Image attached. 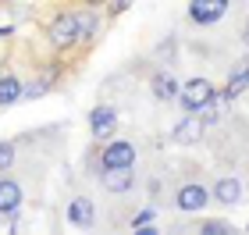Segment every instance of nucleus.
Returning a JSON list of instances; mask_svg holds the SVG:
<instances>
[{
    "instance_id": "nucleus-10",
    "label": "nucleus",
    "mask_w": 249,
    "mask_h": 235,
    "mask_svg": "<svg viewBox=\"0 0 249 235\" xmlns=\"http://www.w3.org/2000/svg\"><path fill=\"white\" fill-rule=\"evenodd\" d=\"M203 136H207V125L199 121V114H185V118L171 128V139L178 143V146H192V143H199Z\"/></svg>"
},
{
    "instance_id": "nucleus-6",
    "label": "nucleus",
    "mask_w": 249,
    "mask_h": 235,
    "mask_svg": "<svg viewBox=\"0 0 249 235\" xmlns=\"http://www.w3.org/2000/svg\"><path fill=\"white\" fill-rule=\"evenodd\" d=\"M118 132V110L114 107H107V104H100L89 110V139L93 143H104L110 139Z\"/></svg>"
},
{
    "instance_id": "nucleus-9",
    "label": "nucleus",
    "mask_w": 249,
    "mask_h": 235,
    "mask_svg": "<svg viewBox=\"0 0 249 235\" xmlns=\"http://www.w3.org/2000/svg\"><path fill=\"white\" fill-rule=\"evenodd\" d=\"M242 196H246V185H242V178H235V175L217 178V182L210 185V199H217V203H224V207H235Z\"/></svg>"
},
{
    "instance_id": "nucleus-8",
    "label": "nucleus",
    "mask_w": 249,
    "mask_h": 235,
    "mask_svg": "<svg viewBox=\"0 0 249 235\" xmlns=\"http://www.w3.org/2000/svg\"><path fill=\"white\" fill-rule=\"evenodd\" d=\"M64 217H68V225H71V228H93V225H96V207H93V199H89V196H71Z\"/></svg>"
},
{
    "instance_id": "nucleus-13",
    "label": "nucleus",
    "mask_w": 249,
    "mask_h": 235,
    "mask_svg": "<svg viewBox=\"0 0 249 235\" xmlns=\"http://www.w3.org/2000/svg\"><path fill=\"white\" fill-rule=\"evenodd\" d=\"M246 89H249V54H246V57L228 72V78H224V89H221V93L228 96V100H235V96H242Z\"/></svg>"
},
{
    "instance_id": "nucleus-18",
    "label": "nucleus",
    "mask_w": 249,
    "mask_h": 235,
    "mask_svg": "<svg viewBox=\"0 0 249 235\" xmlns=\"http://www.w3.org/2000/svg\"><path fill=\"white\" fill-rule=\"evenodd\" d=\"M128 4H132V0H107V4H104V18H118L121 11H128Z\"/></svg>"
},
{
    "instance_id": "nucleus-2",
    "label": "nucleus",
    "mask_w": 249,
    "mask_h": 235,
    "mask_svg": "<svg viewBox=\"0 0 249 235\" xmlns=\"http://www.w3.org/2000/svg\"><path fill=\"white\" fill-rule=\"evenodd\" d=\"M213 93H217V86H213L210 78L196 75V78H189V82H182V89H178V104H182L185 114H199V110L213 100Z\"/></svg>"
},
{
    "instance_id": "nucleus-11",
    "label": "nucleus",
    "mask_w": 249,
    "mask_h": 235,
    "mask_svg": "<svg viewBox=\"0 0 249 235\" xmlns=\"http://www.w3.org/2000/svg\"><path fill=\"white\" fill-rule=\"evenodd\" d=\"M178 89H182V82L171 75V72H153L150 75V93L160 100V104H171V100H178Z\"/></svg>"
},
{
    "instance_id": "nucleus-20",
    "label": "nucleus",
    "mask_w": 249,
    "mask_h": 235,
    "mask_svg": "<svg viewBox=\"0 0 249 235\" xmlns=\"http://www.w3.org/2000/svg\"><path fill=\"white\" fill-rule=\"evenodd\" d=\"M75 4H78V7H96V11H104L107 0H75Z\"/></svg>"
},
{
    "instance_id": "nucleus-14",
    "label": "nucleus",
    "mask_w": 249,
    "mask_h": 235,
    "mask_svg": "<svg viewBox=\"0 0 249 235\" xmlns=\"http://www.w3.org/2000/svg\"><path fill=\"white\" fill-rule=\"evenodd\" d=\"M25 96V78L15 72H0V107H15Z\"/></svg>"
},
{
    "instance_id": "nucleus-16",
    "label": "nucleus",
    "mask_w": 249,
    "mask_h": 235,
    "mask_svg": "<svg viewBox=\"0 0 249 235\" xmlns=\"http://www.w3.org/2000/svg\"><path fill=\"white\" fill-rule=\"evenodd\" d=\"M196 232H199V235H228L231 228H228V221H221V217H217V221H199Z\"/></svg>"
},
{
    "instance_id": "nucleus-24",
    "label": "nucleus",
    "mask_w": 249,
    "mask_h": 235,
    "mask_svg": "<svg viewBox=\"0 0 249 235\" xmlns=\"http://www.w3.org/2000/svg\"><path fill=\"white\" fill-rule=\"evenodd\" d=\"M71 4H75V0H71Z\"/></svg>"
},
{
    "instance_id": "nucleus-1",
    "label": "nucleus",
    "mask_w": 249,
    "mask_h": 235,
    "mask_svg": "<svg viewBox=\"0 0 249 235\" xmlns=\"http://www.w3.org/2000/svg\"><path fill=\"white\" fill-rule=\"evenodd\" d=\"M43 36H47L50 50L64 57V54H78V50H89L86 43V11L78 4H68V7H57L53 15L47 18V25H43Z\"/></svg>"
},
{
    "instance_id": "nucleus-15",
    "label": "nucleus",
    "mask_w": 249,
    "mask_h": 235,
    "mask_svg": "<svg viewBox=\"0 0 249 235\" xmlns=\"http://www.w3.org/2000/svg\"><path fill=\"white\" fill-rule=\"evenodd\" d=\"M18 161V146H15V139H0V171H11Z\"/></svg>"
},
{
    "instance_id": "nucleus-19",
    "label": "nucleus",
    "mask_w": 249,
    "mask_h": 235,
    "mask_svg": "<svg viewBox=\"0 0 249 235\" xmlns=\"http://www.w3.org/2000/svg\"><path fill=\"white\" fill-rule=\"evenodd\" d=\"M150 221H153V210H142V214L132 217V228H142V225H150Z\"/></svg>"
},
{
    "instance_id": "nucleus-3",
    "label": "nucleus",
    "mask_w": 249,
    "mask_h": 235,
    "mask_svg": "<svg viewBox=\"0 0 249 235\" xmlns=\"http://www.w3.org/2000/svg\"><path fill=\"white\" fill-rule=\"evenodd\" d=\"M135 161H139V150H135L132 139L100 143V157H96L100 167H135Z\"/></svg>"
},
{
    "instance_id": "nucleus-23",
    "label": "nucleus",
    "mask_w": 249,
    "mask_h": 235,
    "mask_svg": "<svg viewBox=\"0 0 249 235\" xmlns=\"http://www.w3.org/2000/svg\"><path fill=\"white\" fill-rule=\"evenodd\" d=\"M0 72H4V57H0Z\"/></svg>"
},
{
    "instance_id": "nucleus-12",
    "label": "nucleus",
    "mask_w": 249,
    "mask_h": 235,
    "mask_svg": "<svg viewBox=\"0 0 249 235\" xmlns=\"http://www.w3.org/2000/svg\"><path fill=\"white\" fill-rule=\"evenodd\" d=\"M25 203V189L15 178H0V214H18Z\"/></svg>"
},
{
    "instance_id": "nucleus-4",
    "label": "nucleus",
    "mask_w": 249,
    "mask_h": 235,
    "mask_svg": "<svg viewBox=\"0 0 249 235\" xmlns=\"http://www.w3.org/2000/svg\"><path fill=\"white\" fill-rule=\"evenodd\" d=\"M207 203H210V189L199 185V182H182L175 189V207L182 214H199Z\"/></svg>"
},
{
    "instance_id": "nucleus-21",
    "label": "nucleus",
    "mask_w": 249,
    "mask_h": 235,
    "mask_svg": "<svg viewBox=\"0 0 249 235\" xmlns=\"http://www.w3.org/2000/svg\"><path fill=\"white\" fill-rule=\"evenodd\" d=\"M15 36V25H0V39H11Z\"/></svg>"
},
{
    "instance_id": "nucleus-5",
    "label": "nucleus",
    "mask_w": 249,
    "mask_h": 235,
    "mask_svg": "<svg viewBox=\"0 0 249 235\" xmlns=\"http://www.w3.org/2000/svg\"><path fill=\"white\" fill-rule=\"evenodd\" d=\"M231 0H189V21L192 25H217V21L228 15Z\"/></svg>"
},
{
    "instance_id": "nucleus-22",
    "label": "nucleus",
    "mask_w": 249,
    "mask_h": 235,
    "mask_svg": "<svg viewBox=\"0 0 249 235\" xmlns=\"http://www.w3.org/2000/svg\"><path fill=\"white\" fill-rule=\"evenodd\" d=\"M242 43H246V47H249V18L242 21Z\"/></svg>"
},
{
    "instance_id": "nucleus-7",
    "label": "nucleus",
    "mask_w": 249,
    "mask_h": 235,
    "mask_svg": "<svg viewBox=\"0 0 249 235\" xmlns=\"http://www.w3.org/2000/svg\"><path fill=\"white\" fill-rule=\"evenodd\" d=\"M100 185H104L110 196L132 193L135 189V167H104V171H100Z\"/></svg>"
},
{
    "instance_id": "nucleus-17",
    "label": "nucleus",
    "mask_w": 249,
    "mask_h": 235,
    "mask_svg": "<svg viewBox=\"0 0 249 235\" xmlns=\"http://www.w3.org/2000/svg\"><path fill=\"white\" fill-rule=\"evenodd\" d=\"M175 47H178V39H175V36H167L160 47H157V61H175Z\"/></svg>"
}]
</instances>
